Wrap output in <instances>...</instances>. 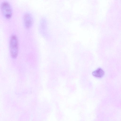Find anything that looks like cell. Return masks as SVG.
<instances>
[{
    "instance_id": "6da1fadb",
    "label": "cell",
    "mask_w": 121,
    "mask_h": 121,
    "mask_svg": "<svg viewBox=\"0 0 121 121\" xmlns=\"http://www.w3.org/2000/svg\"><path fill=\"white\" fill-rule=\"evenodd\" d=\"M9 48L10 54L12 57L16 58L18 52V41L17 36L13 35L11 37L9 42Z\"/></svg>"
},
{
    "instance_id": "7a4b0ae2",
    "label": "cell",
    "mask_w": 121,
    "mask_h": 121,
    "mask_svg": "<svg viewBox=\"0 0 121 121\" xmlns=\"http://www.w3.org/2000/svg\"><path fill=\"white\" fill-rule=\"evenodd\" d=\"M0 7L4 15L7 18H10L12 16V12L11 6L9 3L6 1H3L1 4Z\"/></svg>"
},
{
    "instance_id": "3957f363",
    "label": "cell",
    "mask_w": 121,
    "mask_h": 121,
    "mask_svg": "<svg viewBox=\"0 0 121 121\" xmlns=\"http://www.w3.org/2000/svg\"><path fill=\"white\" fill-rule=\"evenodd\" d=\"M24 20L25 25L27 28L30 26L32 23V20L30 15L28 13L25 14L24 17Z\"/></svg>"
},
{
    "instance_id": "277c9868",
    "label": "cell",
    "mask_w": 121,
    "mask_h": 121,
    "mask_svg": "<svg viewBox=\"0 0 121 121\" xmlns=\"http://www.w3.org/2000/svg\"><path fill=\"white\" fill-rule=\"evenodd\" d=\"M92 75L97 78H101L104 75V72L101 68H99L92 73Z\"/></svg>"
}]
</instances>
